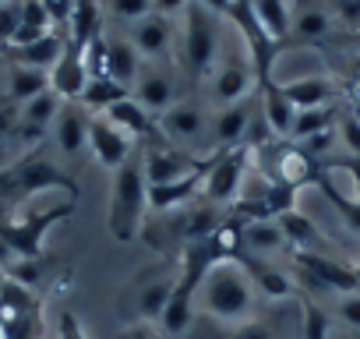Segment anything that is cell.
Returning a JSON list of instances; mask_svg holds the SVG:
<instances>
[{
    "mask_svg": "<svg viewBox=\"0 0 360 339\" xmlns=\"http://www.w3.org/2000/svg\"><path fill=\"white\" fill-rule=\"evenodd\" d=\"M148 209V177H145V159H141V145L134 148V155L113 174V195H110V234L120 244H131L141 230V216Z\"/></svg>",
    "mask_w": 360,
    "mask_h": 339,
    "instance_id": "1",
    "label": "cell"
},
{
    "mask_svg": "<svg viewBox=\"0 0 360 339\" xmlns=\"http://www.w3.org/2000/svg\"><path fill=\"white\" fill-rule=\"evenodd\" d=\"M198 297H202V307L212 318H219V321L240 325L255 311V286H251V279H248V272H244V265L237 258L233 262H219L205 276Z\"/></svg>",
    "mask_w": 360,
    "mask_h": 339,
    "instance_id": "2",
    "label": "cell"
},
{
    "mask_svg": "<svg viewBox=\"0 0 360 339\" xmlns=\"http://www.w3.org/2000/svg\"><path fill=\"white\" fill-rule=\"evenodd\" d=\"M180 60L191 78H209L219 64V22L198 0L184 8V36H180Z\"/></svg>",
    "mask_w": 360,
    "mask_h": 339,
    "instance_id": "3",
    "label": "cell"
},
{
    "mask_svg": "<svg viewBox=\"0 0 360 339\" xmlns=\"http://www.w3.org/2000/svg\"><path fill=\"white\" fill-rule=\"evenodd\" d=\"M248 159H251V148L248 145L216 148L209 155V170H205V181H202V195L198 198L205 205H230L244 191Z\"/></svg>",
    "mask_w": 360,
    "mask_h": 339,
    "instance_id": "4",
    "label": "cell"
},
{
    "mask_svg": "<svg viewBox=\"0 0 360 339\" xmlns=\"http://www.w3.org/2000/svg\"><path fill=\"white\" fill-rule=\"evenodd\" d=\"M46 188H64L71 198H78V184L64 174L60 166H53L50 159L43 155H25L15 170H4L0 174V198H29L36 191H46Z\"/></svg>",
    "mask_w": 360,
    "mask_h": 339,
    "instance_id": "5",
    "label": "cell"
},
{
    "mask_svg": "<svg viewBox=\"0 0 360 339\" xmlns=\"http://www.w3.org/2000/svg\"><path fill=\"white\" fill-rule=\"evenodd\" d=\"M209 92H212V99L219 103V110H223V106H233V103H240V99H248V96L258 92V75H255V68H251V57H248L244 43L233 46V50L216 64V71L209 75Z\"/></svg>",
    "mask_w": 360,
    "mask_h": 339,
    "instance_id": "6",
    "label": "cell"
},
{
    "mask_svg": "<svg viewBox=\"0 0 360 339\" xmlns=\"http://www.w3.org/2000/svg\"><path fill=\"white\" fill-rule=\"evenodd\" d=\"M75 212L71 202L64 205H53L46 212H32V216H22V219H8L4 226H0V241H4L15 258H43V237L46 230L57 223V219H68Z\"/></svg>",
    "mask_w": 360,
    "mask_h": 339,
    "instance_id": "7",
    "label": "cell"
},
{
    "mask_svg": "<svg viewBox=\"0 0 360 339\" xmlns=\"http://www.w3.org/2000/svg\"><path fill=\"white\" fill-rule=\"evenodd\" d=\"M272 148V162L262 170V174L290 191H300L304 184H314L325 177V162H318L314 155H307L297 141H279V145H269Z\"/></svg>",
    "mask_w": 360,
    "mask_h": 339,
    "instance_id": "8",
    "label": "cell"
},
{
    "mask_svg": "<svg viewBox=\"0 0 360 339\" xmlns=\"http://www.w3.org/2000/svg\"><path fill=\"white\" fill-rule=\"evenodd\" d=\"M300 283L314 286V290H332V293H353L360 290V276L353 265H346L342 258L332 255H311V251H293Z\"/></svg>",
    "mask_w": 360,
    "mask_h": 339,
    "instance_id": "9",
    "label": "cell"
},
{
    "mask_svg": "<svg viewBox=\"0 0 360 339\" xmlns=\"http://www.w3.org/2000/svg\"><path fill=\"white\" fill-rule=\"evenodd\" d=\"M209 124L212 117L205 113V106L198 99H176L162 117H159V131L166 138V145H209Z\"/></svg>",
    "mask_w": 360,
    "mask_h": 339,
    "instance_id": "10",
    "label": "cell"
},
{
    "mask_svg": "<svg viewBox=\"0 0 360 339\" xmlns=\"http://www.w3.org/2000/svg\"><path fill=\"white\" fill-rule=\"evenodd\" d=\"M209 155H191L184 148H176V145H148V148H141L148 184H169V181H180V177H191V174H198V170L209 166Z\"/></svg>",
    "mask_w": 360,
    "mask_h": 339,
    "instance_id": "11",
    "label": "cell"
},
{
    "mask_svg": "<svg viewBox=\"0 0 360 339\" xmlns=\"http://www.w3.org/2000/svg\"><path fill=\"white\" fill-rule=\"evenodd\" d=\"M131 96L159 120L176 103V78H173L169 60H141V71H138V82H134Z\"/></svg>",
    "mask_w": 360,
    "mask_h": 339,
    "instance_id": "12",
    "label": "cell"
},
{
    "mask_svg": "<svg viewBox=\"0 0 360 339\" xmlns=\"http://www.w3.org/2000/svg\"><path fill=\"white\" fill-rule=\"evenodd\" d=\"M258 106H262V96L255 92V96H248V99H240V103H233V106L216 110V117H212V124H209V145H212V152H216V148L244 145L248 127H251L255 117H258Z\"/></svg>",
    "mask_w": 360,
    "mask_h": 339,
    "instance_id": "13",
    "label": "cell"
},
{
    "mask_svg": "<svg viewBox=\"0 0 360 339\" xmlns=\"http://www.w3.org/2000/svg\"><path fill=\"white\" fill-rule=\"evenodd\" d=\"M89 148H92L99 166H106V170L117 174V170L134 155L138 141H131V134H124L110 117H92L89 120Z\"/></svg>",
    "mask_w": 360,
    "mask_h": 339,
    "instance_id": "14",
    "label": "cell"
},
{
    "mask_svg": "<svg viewBox=\"0 0 360 339\" xmlns=\"http://www.w3.org/2000/svg\"><path fill=\"white\" fill-rule=\"evenodd\" d=\"M103 117H110V120H113L124 134H131V141H138L141 148H148V145H166V138H162V131H159V120H155L134 96L113 103Z\"/></svg>",
    "mask_w": 360,
    "mask_h": 339,
    "instance_id": "15",
    "label": "cell"
},
{
    "mask_svg": "<svg viewBox=\"0 0 360 339\" xmlns=\"http://www.w3.org/2000/svg\"><path fill=\"white\" fill-rule=\"evenodd\" d=\"M85 85H89L85 46H82V43H75V39L68 36V46H64V53H60L57 68L50 71V89H53L64 103H78V99H82V92H85Z\"/></svg>",
    "mask_w": 360,
    "mask_h": 339,
    "instance_id": "16",
    "label": "cell"
},
{
    "mask_svg": "<svg viewBox=\"0 0 360 339\" xmlns=\"http://www.w3.org/2000/svg\"><path fill=\"white\" fill-rule=\"evenodd\" d=\"M127 39L134 43V50H138L141 60H169L173 39H176L173 18H166V15H148V18H141L138 25H131Z\"/></svg>",
    "mask_w": 360,
    "mask_h": 339,
    "instance_id": "17",
    "label": "cell"
},
{
    "mask_svg": "<svg viewBox=\"0 0 360 339\" xmlns=\"http://www.w3.org/2000/svg\"><path fill=\"white\" fill-rule=\"evenodd\" d=\"M335 36V25H332V15L321 8V4H300L290 18V36H286V46H325L332 43Z\"/></svg>",
    "mask_w": 360,
    "mask_h": 339,
    "instance_id": "18",
    "label": "cell"
},
{
    "mask_svg": "<svg viewBox=\"0 0 360 339\" xmlns=\"http://www.w3.org/2000/svg\"><path fill=\"white\" fill-rule=\"evenodd\" d=\"M237 262L244 265V272H248L251 286H255L262 297H269V300H290V297L297 293V283L290 279V272L276 269L272 262L255 258V255H240Z\"/></svg>",
    "mask_w": 360,
    "mask_h": 339,
    "instance_id": "19",
    "label": "cell"
},
{
    "mask_svg": "<svg viewBox=\"0 0 360 339\" xmlns=\"http://www.w3.org/2000/svg\"><path fill=\"white\" fill-rule=\"evenodd\" d=\"M64 46H68V32L53 29V32H46L43 39L25 43V46H11V50H4V53H8V60H11V64L36 68V71H46V75H50V71L57 68V60H60Z\"/></svg>",
    "mask_w": 360,
    "mask_h": 339,
    "instance_id": "20",
    "label": "cell"
},
{
    "mask_svg": "<svg viewBox=\"0 0 360 339\" xmlns=\"http://www.w3.org/2000/svg\"><path fill=\"white\" fill-rule=\"evenodd\" d=\"M258 96H262V117H265V124H269L272 138L286 141V138H290V131H293L297 106L286 99V92H283V85H279L276 78L262 82V85H258Z\"/></svg>",
    "mask_w": 360,
    "mask_h": 339,
    "instance_id": "21",
    "label": "cell"
},
{
    "mask_svg": "<svg viewBox=\"0 0 360 339\" xmlns=\"http://www.w3.org/2000/svg\"><path fill=\"white\" fill-rule=\"evenodd\" d=\"M89 110L82 103H64L57 120H53V138L60 145L64 155H78L82 148H89Z\"/></svg>",
    "mask_w": 360,
    "mask_h": 339,
    "instance_id": "22",
    "label": "cell"
},
{
    "mask_svg": "<svg viewBox=\"0 0 360 339\" xmlns=\"http://www.w3.org/2000/svg\"><path fill=\"white\" fill-rule=\"evenodd\" d=\"M209 170V166H205ZM205 170H198V174L191 177H180V181H169V184H148V209L155 212H176L184 209L191 198L202 195V181H205Z\"/></svg>",
    "mask_w": 360,
    "mask_h": 339,
    "instance_id": "23",
    "label": "cell"
},
{
    "mask_svg": "<svg viewBox=\"0 0 360 339\" xmlns=\"http://www.w3.org/2000/svg\"><path fill=\"white\" fill-rule=\"evenodd\" d=\"M60 106H64V99L53 89L39 92L36 99H29L25 106H18V134L22 138H43L50 131V124L57 120Z\"/></svg>",
    "mask_w": 360,
    "mask_h": 339,
    "instance_id": "24",
    "label": "cell"
},
{
    "mask_svg": "<svg viewBox=\"0 0 360 339\" xmlns=\"http://www.w3.org/2000/svg\"><path fill=\"white\" fill-rule=\"evenodd\" d=\"M279 230L286 234V241H290V248L293 251H311V255H332V241L304 216V212H297V209H290V212H283L279 219Z\"/></svg>",
    "mask_w": 360,
    "mask_h": 339,
    "instance_id": "25",
    "label": "cell"
},
{
    "mask_svg": "<svg viewBox=\"0 0 360 339\" xmlns=\"http://www.w3.org/2000/svg\"><path fill=\"white\" fill-rule=\"evenodd\" d=\"M195 297H198V290H195L191 283H184V279H180V272H176L173 297H169V304H166V311H162V318H159V328H162L169 339L184 335V332L191 328V321H195Z\"/></svg>",
    "mask_w": 360,
    "mask_h": 339,
    "instance_id": "26",
    "label": "cell"
},
{
    "mask_svg": "<svg viewBox=\"0 0 360 339\" xmlns=\"http://www.w3.org/2000/svg\"><path fill=\"white\" fill-rule=\"evenodd\" d=\"M141 71V57L127 36H110L106 39V78L120 82L124 89H134Z\"/></svg>",
    "mask_w": 360,
    "mask_h": 339,
    "instance_id": "27",
    "label": "cell"
},
{
    "mask_svg": "<svg viewBox=\"0 0 360 339\" xmlns=\"http://www.w3.org/2000/svg\"><path fill=\"white\" fill-rule=\"evenodd\" d=\"M286 248H290V241H286V234L279 230L276 219L244 223V255L265 258V255H276V251H286Z\"/></svg>",
    "mask_w": 360,
    "mask_h": 339,
    "instance_id": "28",
    "label": "cell"
},
{
    "mask_svg": "<svg viewBox=\"0 0 360 339\" xmlns=\"http://www.w3.org/2000/svg\"><path fill=\"white\" fill-rule=\"evenodd\" d=\"M173 286H176V276H159V279H148L141 290H138V297H134V314H138V321H159L162 318V311H166V304H169V297H173Z\"/></svg>",
    "mask_w": 360,
    "mask_h": 339,
    "instance_id": "29",
    "label": "cell"
},
{
    "mask_svg": "<svg viewBox=\"0 0 360 339\" xmlns=\"http://www.w3.org/2000/svg\"><path fill=\"white\" fill-rule=\"evenodd\" d=\"M46 89H50V75H46V71L11 64V71H8V85H4V99L15 103V106H25L29 99H36V96L46 92Z\"/></svg>",
    "mask_w": 360,
    "mask_h": 339,
    "instance_id": "30",
    "label": "cell"
},
{
    "mask_svg": "<svg viewBox=\"0 0 360 339\" xmlns=\"http://www.w3.org/2000/svg\"><path fill=\"white\" fill-rule=\"evenodd\" d=\"M286 99L297 106V110H311V106H328L332 99V82L328 78H293V82H279Z\"/></svg>",
    "mask_w": 360,
    "mask_h": 339,
    "instance_id": "31",
    "label": "cell"
},
{
    "mask_svg": "<svg viewBox=\"0 0 360 339\" xmlns=\"http://www.w3.org/2000/svg\"><path fill=\"white\" fill-rule=\"evenodd\" d=\"M251 11H255V18L262 22V29H265L279 46H286L290 18H293V8L286 4V0H251Z\"/></svg>",
    "mask_w": 360,
    "mask_h": 339,
    "instance_id": "32",
    "label": "cell"
},
{
    "mask_svg": "<svg viewBox=\"0 0 360 339\" xmlns=\"http://www.w3.org/2000/svg\"><path fill=\"white\" fill-rule=\"evenodd\" d=\"M339 124V113L335 106H311V110H297L293 117V131H290V141H307L314 134H325Z\"/></svg>",
    "mask_w": 360,
    "mask_h": 339,
    "instance_id": "33",
    "label": "cell"
},
{
    "mask_svg": "<svg viewBox=\"0 0 360 339\" xmlns=\"http://www.w3.org/2000/svg\"><path fill=\"white\" fill-rule=\"evenodd\" d=\"M131 96V89H124L120 82H113V78H89V85H85V92H82V106L89 110H110L113 103H120V99H127Z\"/></svg>",
    "mask_w": 360,
    "mask_h": 339,
    "instance_id": "34",
    "label": "cell"
},
{
    "mask_svg": "<svg viewBox=\"0 0 360 339\" xmlns=\"http://www.w3.org/2000/svg\"><path fill=\"white\" fill-rule=\"evenodd\" d=\"M99 18H103V11L96 8V0H75V11H71V22H68V36L85 46L89 39L99 36Z\"/></svg>",
    "mask_w": 360,
    "mask_h": 339,
    "instance_id": "35",
    "label": "cell"
},
{
    "mask_svg": "<svg viewBox=\"0 0 360 339\" xmlns=\"http://www.w3.org/2000/svg\"><path fill=\"white\" fill-rule=\"evenodd\" d=\"M318 191H321V195L335 205V212L342 216V223H346L353 234H360V202H356V198H346V195H342V191L328 181V174L318 181Z\"/></svg>",
    "mask_w": 360,
    "mask_h": 339,
    "instance_id": "36",
    "label": "cell"
},
{
    "mask_svg": "<svg viewBox=\"0 0 360 339\" xmlns=\"http://www.w3.org/2000/svg\"><path fill=\"white\" fill-rule=\"evenodd\" d=\"M103 8H106L117 22H127V25H138L141 18L155 15L152 0H103Z\"/></svg>",
    "mask_w": 360,
    "mask_h": 339,
    "instance_id": "37",
    "label": "cell"
},
{
    "mask_svg": "<svg viewBox=\"0 0 360 339\" xmlns=\"http://www.w3.org/2000/svg\"><path fill=\"white\" fill-rule=\"evenodd\" d=\"M304 339H332V318L328 311H321L314 300H304Z\"/></svg>",
    "mask_w": 360,
    "mask_h": 339,
    "instance_id": "38",
    "label": "cell"
},
{
    "mask_svg": "<svg viewBox=\"0 0 360 339\" xmlns=\"http://www.w3.org/2000/svg\"><path fill=\"white\" fill-rule=\"evenodd\" d=\"M332 15V25L342 32H360V0H339V4L325 8Z\"/></svg>",
    "mask_w": 360,
    "mask_h": 339,
    "instance_id": "39",
    "label": "cell"
},
{
    "mask_svg": "<svg viewBox=\"0 0 360 339\" xmlns=\"http://www.w3.org/2000/svg\"><path fill=\"white\" fill-rule=\"evenodd\" d=\"M18 25H22V4L11 0V4H0V46H11L15 36H18Z\"/></svg>",
    "mask_w": 360,
    "mask_h": 339,
    "instance_id": "40",
    "label": "cell"
},
{
    "mask_svg": "<svg viewBox=\"0 0 360 339\" xmlns=\"http://www.w3.org/2000/svg\"><path fill=\"white\" fill-rule=\"evenodd\" d=\"M335 138H339V145H342L349 155H360V120H356V113H342V117H339Z\"/></svg>",
    "mask_w": 360,
    "mask_h": 339,
    "instance_id": "41",
    "label": "cell"
},
{
    "mask_svg": "<svg viewBox=\"0 0 360 339\" xmlns=\"http://www.w3.org/2000/svg\"><path fill=\"white\" fill-rule=\"evenodd\" d=\"M335 318H339L346 328H353V332L360 335V290L339 293V300H335Z\"/></svg>",
    "mask_w": 360,
    "mask_h": 339,
    "instance_id": "42",
    "label": "cell"
},
{
    "mask_svg": "<svg viewBox=\"0 0 360 339\" xmlns=\"http://www.w3.org/2000/svg\"><path fill=\"white\" fill-rule=\"evenodd\" d=\"M325 170H342V174H349L353 195L360 202V155H332V159H325Z\"/></svg>",
    "mask_w": 360,
    "mask_h": 339,
    "instance_id": "43",
    "label": "cell"
},
{
    "mask_svg": "<svg viewBox=\"0 0 360 339\" xmlns=\"http://www.w3.org/2000/svg\"><path fill=\"white\" fill-rule=\"evenodd\" d=\"M230 339H272V325L262 321V318H248V321L233 325V335Z\"/></svg>",
    "mask_w": 360,
    "mask_h": 339,
    "instance_id": "44",
    "label": "cell"
},
{
    "mask_svg": "<svg viewBox=\"0 0 360 339\" xmlns=\"http://www.w3.org/2000/svg\"><path fill=\"white\" fill-rule=\"evenodd\" d=\"M57 335H60V339H89V335H85V328L78 325V318H75L71 311H64V314H60V321H57Z\"/></svg>",
    "mask_w": 360,
    "mask_h": 339,
    "instance_id": "45",
    "label": "cell"
},
{
    "mask_svg": "<svg viewBox=\"0 0 360 339\" xmlns=\"http://www.w3.org/2000/svg\"><path fill=\"white\" fill-rule=\"evenodd\" d=\"M152 4H155V15H166V18H173L176 11H184V8L191 4V0H152Z\"/></svg>",
    "mask_w": 360,
    "mask_h": 339,
    "instance_id": "46",
    "label": "cell"
},
{
    "mask_svg": "<svg viewBox=\"0 0 360 339\" xmlns=\"http://www.w3.org/2000/svg\"><path fill=\"white\" fill-rule=\"evenodd\" d=\"M198 4H202V8H209L216 18H230V11H233L237 0H198Z\"/></svg>",
    "mask_w": 360,
    "mask_h": 339,
    "instance_id": "47",
    "label": "cell"
},
{
    "mask_svg": "<svg viewBox=\"0 0 360 339\" xmlns=\"http://www.w3.org/2000/svg\"><path fill=\"white\" fill-rule=\"evenodd\" d=\"M120 339H155V335H152V328H148L145 321H138V325L124 328V335H120Z\"/></svg>",
    "mask_w": 360,
    "mask_h": 339,
    "instance_id": "48",
    "label": "cell"
},
{
    "mask_svg": "<svg viewBox=\"0 0 360 339\" xmlns=\"http://www.w3.org/2000/svg\"><path fill=\"white\" fill-rule=\"evenodd\" d=\"M342 46H346L353 57H360V32H342Z\"/></svg>",
    "mask_w": 360,
    "mask_h": 339,
    "instance_id": "49",
    "label": "cell"
},
{
    "mask_svg": "<svg viewBox=\"0 0 360 339\" xmlns=\"http://www.w3.org/2000/svg\"><path fill=\"white\" fill-rule=\"evenodd\" d=\"M8 71H11V60H8V53L0 50V89L8 85Z\"/></svg>",
    "mask_w": 360,
    "mask_h": 339,
    "instance_id": "50",
    "label": "cell"
},
{
    "mask_svg": "<svg viewBox=\"0 0 360 339\" xmlns=\"http://www.w3.org/2000/svg\"><path fill=\"white\" fill-rule=\"evenodd\" d=\"M8 219H11V202H8V198H0V226H4Z\"/></svg>",
    "mask_w": 360,
    "mask_h": 339,
    "instance_id": "51",
    "label": "cell"
},
{
    "mask_svg": "<svg viewBox=\"0 0 360 339\" xmlns=\"http://www.w3.org/2000/svg\"><path fill=\"white\" fill-rule=\"evenodd\" d=\"M4 286H8V272L0 269V297H4Z\"/></svg>",
    "mask_w": 360,
    "mask_h": 339,
    "instance_id": "52",
    "label": "cell"
},
{
    "mask_svg": "<svg viewBox=\"0 0 360 339\" xmlns=\"http://www.w3.org/2000/svg\"><path fill=\"white\" fill-rule=\"evenodd\" d=\"M311 4H321V8H332V4H339V0H311Z\"/></svg>",
    "mask_w": 360,
    "mask_h": 339,
    "instance_id": "53",
    "label": "cell"
},
{
    "mask_svg": "<svg viewBox=\"0 0 360 339\" xmlns=\"http://www.w3.org/2000/svg\"><path fill=\"white\" fill-rule=\"evenodd\" d=\"M0 339H4V325H0Z\"/></svg>",
    "mask_w": 360,
    "mask_h": 339,
    "instance_id": "54",
    "label": "cell"
},
{
    "mask_svg": "<svg viewBox=\"0 0 360 339\" xmlns=\"http://www.w3.org/2000/svg\"><path fill=\"white\" fill-rule=\"evenodd\" d=\"M356 120H360V106H356Z\"/></svg>",
    "mask_w": 360,
    "mask_h": 339,
    "instance_id": "55",
    "label": "cell"
},
{
    "mask_svg": "<svg viewBox=\"0 0 360 339\" xmlns=\"http://www.w3.org/2000/svg\"><path fill=\"white\" fill-rule=\"evenodd\" d=\"M353 269H356V276H360V265H353Z\"/></svg>",
    "mask_w": 360,
    "mask_h": 339,
    "instance_id": "56",
    "label": "cell"
},
{
    "mask_svg": "<svg viewBox=\"0 0 360 339\" xmlns=\"http://www.w3.org/2000/svg\"><path fill=\"white\" fill-rule=\"evenodd\" d=\"M0 4H11V0H0Z\"/></svg>",
    "mask_w": 360,
    "mask_h": 339,
    "instance_id": "57",
    "label": "cell"
},
{
    "mask_svg": "<svg viewBox=\"0 0 360 339\" xmlns=\"http://www.w3.org/2000/svg\"><path fill=\"white\" fill-rule=\"evenodd\" d=\"M356 339H360V335H356Z\"/></svg>",
    "mask_w": 360,
    "mask_h": 339,
    "instance_id": "58",
    "label": "cell"
}]
</instances>
